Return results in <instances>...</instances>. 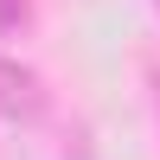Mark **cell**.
Returning <instances> with one entry per match:
<instances>
[{
	"label": "cell",
	"instance_id": "obj_1",
	"mask_svg": "<svg viewBox=\"0 0 160 160\" xmlns=\"http://www.w3.org/2000/svg\"><path fill=\"white\" fill-rule=\"evenodd\" d=\"M45 115V83H38V71L32 64H19V58H0V122H38Z\"/></svg>",
	"mask_w": 160,
	"mask_h": 160
},
{
	"label": "cell",
	"instance_id": "obj_2",
	"mask_svg": "<svg viewBox=\"0 0 160 160\" xmlns=\"http://www.w3.org/2000/svg\"><path fill=\"white\" fill-rule=\"evenodd\" d=\"M26 19H32V0H0V32H7V38H19Z\"/></svg>",
	"mask_w": 160,
	"mask_h": 160
},
{
	"label": "cell",
	"instance_id": "obj_3",
	"mask_svg": "<svg viewBox=\"0 0 160 160\" xmlns=\"http://www.w3.org/2000/svg\"><path fill=\"white\" fill-rule=\"evenodd\" d=\"M154 90H160V77H154Z\"/></svg>",
	"mask_w": 160,
	"mask_h": 160
},
{
	"label": "cell",
	"instance_id": "obj_4",
	"mask_svg": "<svg viewBox=\"0 0 160 160\" xmlns=\"http://www.w3.org/2000/svg\"><path fill=\"white\" fill-rule=\"evenodd\" d=\"M154 7H160V0H154Z\"/></svg>",
	"mask_w": 160,
	"mask_h": 160
}]
</instances>
